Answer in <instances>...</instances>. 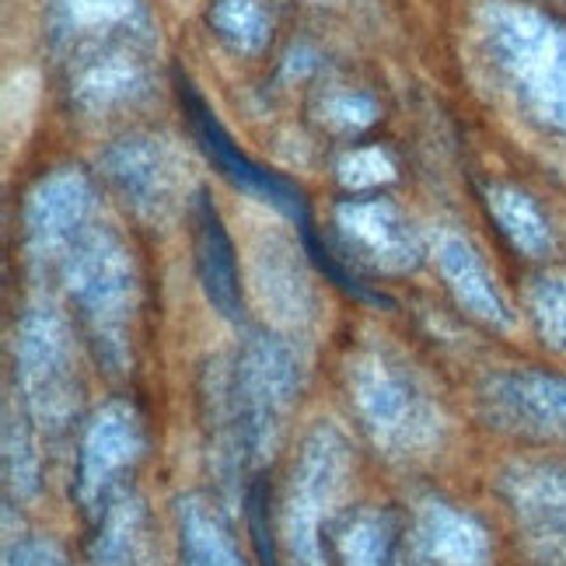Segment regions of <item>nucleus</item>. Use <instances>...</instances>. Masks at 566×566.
Here are the masks:
<instances>
[{"label": "nucleus", "instance_id": "1", "mask_svg": "<svg viewBox=\"0 0 566 566\" xmlns=\"http://www.w3.org/2000/svg\"><path fill=\"white\" fill-rule=\"evenodd\" d=\"M486 39L528 113L566 134V32L546 14L504 4L490 11Z\"/></svg>", "mask_w": 566, "mask_h": 566}, {"label": "nucleus", "instance_id": "2", "mask_svg": "<svg viewBox=\"0 0 566 566\" xmlns=\"http://www.w3.org/2000/svg\"><path fill=\"white\" fill-rule=\"evenodd\" d=\"M63 280H67L71 301L77 304L81 318L95 329V336L116 343L137 291L134 259L119 238L108 231L84 234L63 259Z\"/></svg>", "mask_w": 566, "mask_h": 566}, {"label": "nucleus", "instance_id": "3", "mask_svg": "<svg viewBox=\"0 0 566 566\" xmlns=\"http://www.w3.org/2000/svg\"><path fill=\"white\" fill-rule=\"evenodd\" d=\"M336 228L357 259L381 273H409L420 263V242L388 200H350L336 210Z\"/></svg>", "mask_w": 566, "mask_h": 566}, {"label": "nucleus", "instance_id": "4", "mask_svg": "<svg viewBox=\"0 0 566 566\" xmlns=\"http://www.w3.org/2000/svg\"><path fill=\"white\" fill-rule=\"evenodd\" d=\"M92 192L74 171H63L42 182L25 203V238L39 259L63 255L81 242V228L88 221Z\"/></svg>", "mask_w": 566, "mask_h": 566}, {"label": "nucleus", "instance_id": "5", "mask_svg": "<svg viewBox=\"0 0 566 566\" xmlns=\"http://www.w3.org/2000/svg\"><path fill=\"white\" fill-rule=\"evenodd\" d=\"M182 102H186V113H189V119L196 126V137H200V144L207 147V155L217 165H221V171H224V176L234 186H242L245 192L259 196V200L273 203L276 210L294 217V221H304V200H301V192L291 182L276 179L273 171H266V168H259L255 161H249L242 150L231 144V137L221 129V123L210 116V108L203 105L200 95L189 88V84H182Z\"/></svg>", "mask_w": 566, "mask_h": 566}, {"label": "nucleus", "instance_id": "6", "mask_svg": "<svg viewBox=\"0 0 566 566\" xmlns=\"http://www.w3.org/2000/svg\"><path fill=\"white\" fill-rule=\"evenodd\" d=\"M433 263H438L454 301H459L469 315L493 322V325L511 322L507 301L500 294L493 273L486 270L483 255H479L465 238L451 234V231L433 238Z\"/></svg>", "mask_w": 566, "mask_h": 566}, {"label": "nucleus", "instance_id": "7", "mask_svg": "<svg viewBox=\"0 0 566 566\" xmlns=\"http://www.w3.org/2000/svg\"><path fill=\"white\" fill-rule=\"evenodd\" d=\"M192 224H196V270H200L203 291L217 312L238 322L242 318V280H238L234 245L224 231L221 213L210 207L203 192H200V200H196Z\"/></svg>", "mask_w": 566, "mask_h": 566}, {"label": "nucleus", "instance_id": "8", "mask_svg": "<svg viewBox=\"0 0 566 566\" xmlns=\"http://www.w3.org/2000/svg\"><path fill=\"white\" fill-rule=\"evenodd\" d=\"M105 168L119 196L137 213L158 217L171 203L176 176H171V165L165 161L161 147H155L150 140H126L105 158Z\"/></svg>", "mask_w": 566, "mask_h": 566}, {"label": "nucleus", "instance_id": "9", "mask_svg": "<svg viewBox=\"0 0 566 566\" xmlns=\"http://www.w3.org/2000/svg\"><path fill=\"white\" fill-rule=\"evenodd\" d=\"M21 367L35 399H60L67 381V329L50 304H35L21 318Z\"/></svg>", "mask_w": 566, "mask_h": 566}, {"label": "nucleus", "instance_id": "10", "mask_svg": "<svg viewBox=\"0 0 566 566\" xmlns=\"http://www.w3.org/2000/svg\"><path fill=\"white\" fill-rule=\"evenodd\" d=\"M496 406H504L507 412L538 430L566 433V381L549 378V375H504L493 381Z\"/></svg>", "mask_w": 566, "mask_h": 566}, {"label": "nucleus", "instance_id": "11", "mask_svg": "<svg viewBox=\"0 0 566 566\" xmlns=\"http://www.w3.org/2000/svg\"><path fill=\"white\" fill-rule=\"evenodd\" d=\"M490 210L496 217L500 231L511 238L514 249H521L525 255H542L553 249L549 221H546V213L532 203V196L517 192V189H493Z\"/></svg>", "mask_w": 566, "mask_h": 566}, {"label": "nucleus", "instance_id": "12", "mask_svg": "<svg viewBox=\"0 0 566 566\" xmlns=\"http://www.w3.org/2000/svg\"><path fill=\"white\" fill-rule=\"evenodd\" d=\"M129 448H134V423H129V417L126 412H105L98 427L92 430L88 451H84V479L98 486L119 462H126Z\"/></svg>", "mask_w": 566, "mask_h": 566}, {"label": "nucleus", "instance_id": "13", "mask_svg": "<svg viewBox=\"0 0 566 566\" xmlns=\"http://www.w3.org/2000/svg\"><path fill=\"white\" fill-rule=\"evenodd\" d=\"M210 21H213L217 35L231 42L238 53L263 50V42L270 35V21L255 8V0H213Z\"/></svg>", "mask_w": 566, "mask_h": 566}, {"label": "nucleus", "instance_id": "14", "mask_svg": "<svg viewBox=\"0 0 566 566\" xmlns=\"http://www.w3.org/2000/svg\"><path fill=\"white\" fill-rule=\"evenodd\" d=\"M528 308L546 343L566 350V276L563 273L538 276L528 291Z\"/></svg>", "mask_w": 566, "mask_h": 566}, {"label": "nucleus", "instance_id": "15", "mask_svg": "<svg viewBox=\"0 0 566 566\" xmlns=\"http://www.w3.org/2000/svg\"><path fill=\"white\" fill-rule=\"evenodd\" d=\"M263 259H259V287H263V294L270 301H276L283 312H301L304 297H308V291H304V276L297 273V266L291 263V259H283L287 252L283 249H270V252H259Z\"/></svg>", "mask_w": 566, "mask_h": 566}, {"label": "nucleus", "instance_id": "16", "mask_svg": "<svg viewBox=\"0 0 566 566\" xmlns=\"http://www.w3.org/2000/svg\"><path fill=\"white\" fill-rule=\"evenodd\" d=\"M56 11L71 29H113L129 18L134 0H56Z\"/></svg>", "mask_w": 566, "mask_h": 566}, {"label": "nucleus", "instance_id": "17", "mask_svg": "<svg viewBox=\"0 0 566 566\" xmlns=\"http://www.w3.org/2000/svg\"><path fill=\"white\" fill-rule=\"evenodd\" d=\"M186 546H189V559L192 566H238L228 542L213 532V525L207 517L192 514L186 525Z\"/></svg>", "mask_w": 566, "mask_h": 566}, {"label": "nucleus", "instance_id": "18", "mask_svg": "<svg viewBox=\"0 0 566 566\" xmlns=\"http://www.w3.org/2000/svg\"><path fill=\"white\" fill-rule=\"evenodd\" d=\"M249 517H252V535H255V549L263 566H276V553H273V538H270V525H266V490L263 483H255L249 493Z\"/></svg>", "mask_w": 566, "mask_h": 566}, {"label": "nucleus", "instance_id": "19", "mask_svg": "<svg viewBox=\"0 0 566 566\" xmlns=\"http://www.w3.org/2000/svg\"><path fill=\"white\" fill-rule=\"evenodd\" d=\"M14 566H60V563H56L46 549H42V546H29V549H21V553H18Z\"/></svg>", "mask_w": 566, "mask_h": 566}]
</instances>
